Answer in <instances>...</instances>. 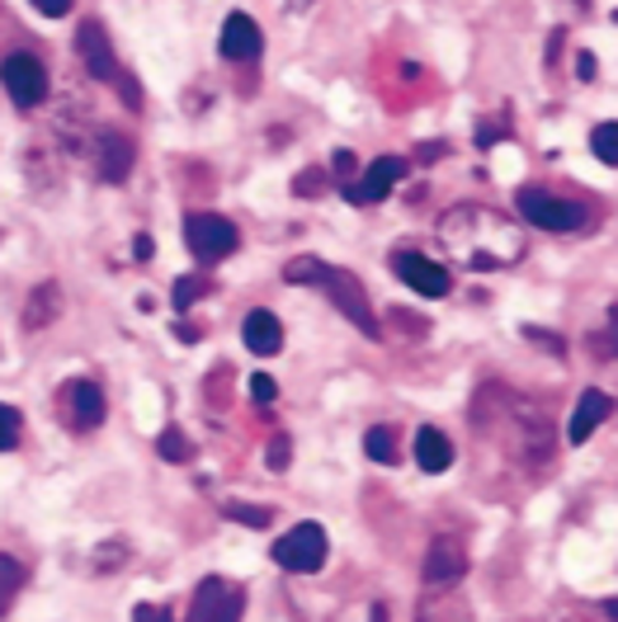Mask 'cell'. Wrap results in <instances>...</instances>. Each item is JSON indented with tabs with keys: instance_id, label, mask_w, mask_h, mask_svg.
Instances as JSON below:
<instances>
[{
	"instance_id": "1",
	"label": "cell",
	"mask_w": 618,
	"mask_h": 622,
	"mask_svg": "<svg viewBox=\"0 0 618 622\" xmlns=\"http://www.w3.org/2000/svg\"><path fill=\"white\" fill-rule=\"evenodd\" d=\"M439 236L453 260H463L468 269H477V274L505 269L525 255V236L501 213H491V207H453V213H443Z\"/></svg>"
},
{
	"instance_id": "2",
	"label": "cell",
	"mask_w": 618,
	"mask_h": 622,
	"mask_svg": "<svg viewBox=\"0 0 618 622\" xmlns=\"http://www.w3.org/2000/svg\"><path fill=\"white\" fill-rule=\"evenodd\" d=\"M326 552H330V542H326V529L322 523H297L293 533H283L274 547H269V556L283 566V570H293V576H312V570H322L326 566Z\"/></svg>"
},
{
	"instance_id": "3",
	"label": "cell",
	"mask_w": 618,
	"mask_h": 622,
	"mask_svg": "<svg viewBox=\"0 0 618 622\" xmlns=\"http://www.w3.org/2000/svg\"><path fill=\"white\" fill-rule=\"evenodd\" d=\"M316 289H326V297L336 302V312L345 316L350 326H359L363 335H378V316L369 307V293H363V283L350 274V269H336V264H326L322 269V279H316Z\"/></svg>"
},
{
	"instance_id": "4",
	"label": "cell",
	"mask_w": 618,
	"mask_h": 622,
	"mask_svg": "<svg viewBox=\"0 0 618 622\" xmlns=\"http://www.w3.org/2000/svg\"><path fill=\"white\" fill-rule=\"evenodd\" d=\"M515 203H519V217L533 222L538 231H581L585 217H591L581 203L562 199V194H548V189H525Z\"/></svg>"
},
{
	"instance_id": "5",
	"label": "cell",
	"mask_w": 618,
	"mask_h": 622,
	"mask_svg": "<svg viewBox=\"0 0 618 622\" xmlns=\"http://www.w3.org/2000/svg\"><path fill=\"white\" fill-rule=\"evenodd\" d=\"M184 241L194 250L199 264H217L241 246V236H236V227L222 213H189L184 217Z\"/></svg>"
},
{
	"instance_id": "6",
	"label": "cell",
	"mask_w": 618,
	"mask_h": 622,
	"mask_svg": "<svg viewBox=\"0 0 618 622\" xmlns=\"http://www.w3.org/2000/svg\"><path fill=\"white\" fill-rule=\"evenodd\" d=\"M0 86L20 109H38L47 100V67L34 53H10L0 61Z\"/></svg>"
},
{
	"instance_id": "7",
	"label": "cell",
	"mask_w": 618,
	"mask_h": 622,
	"mask_svg": "<svg viewBox=\"0 0 618 622\" xmlns=\"http://www.w3.org/2000/svg\"><path fill=\"white\" fill-rule=\"evenodd\" d=\"M104 392L94 377H71L67 387H61V415H67V425L76 434H90V429L104 425Z\"/></svg>"
},
{
	"instance_id": "8",
	"label": "cell",
	"mask_w": 618,
	"mask_h": 622,
	"mask_svg": "<svg viewBox=\"0 0 618 622\" xmlns=\"http://www.w3.org/2000/svg\"><path fill=\"white\" fill-rule=\"evenodd\" d=\"M76 57H81V67L90 81H104V86H114L119 81V57H114V43H109L104 34V24H94L86 20L81 29H76Z\"/></svg>"
},
{
	"instance_id": "9",
	"label": "cell",
	"mask_w": 618,
	"mask_h": 622,
	"mask_svg": "<svg viewBox=\"0 0 618 622\" xmlns=\"http://www.w3.org/2000/svg\"><path fill=\"white\" fill-rule=\"evenodd\" d=\"M425 589H458V580L468 576V552L463 542H458L453 533H439L430 542V552H425Z\"/></svg>"
},
{
	"instance_id": "10",
	"label": "cell",
	"mask_w": 618,
	"mask_h": 622,
	"mask_svg": "<svg viewBox=\"0 0 618 622\" xmlns=\"http://www.w3.org/2000/svg\"><path fill=\"white\" fill-rule=\"evenodd\" d=\"M392 269H397V279L411 283L420 297H443L453 289V279H449V269L435 264L430 255H416V250H397L392 255Z\"/></svg>"
},
{
	"instance_id": "11",
	"label": "cell",
	"mask_w": 618,
	"mask_h": 622,
	"mask_svg": "<svg viewBox=\"0 0 618 622\" xmlns=\"http://www.w3.org/2000/svg\"><path fill=\"white\" fill-rule=\"evenodd\" d=\"M133 137H123L119 127H104V133H94V174H100L104 184H123L133 174Z\"/></svg>"
},
{
	"instance_id": "12",
	"label": "cell",
	"mask_w": 618,
	"mask_h": 622,
	"mask_svg": "<svg viewBox=\"0 0 618 622\" xmlns=\"http://www.w3.org/2000/svg\"><path fill=\"white\" fill-rule=\"evenodd\" d=\"M406 174V161L402 156H378V161L363 170V180L359 184H345V199L359 203V207H369V203H383L392 194V184H397Z\"/></svg>"
},
{
	"instance_id": "13",
	"label": "cell",
	"mask_w": 618,
	"mask_h": 622,
	"mask_svg": "<svg viewBox=\"0 0 618 622\" xmlns=\"http://www.w3.org/2000/svg\"><path fill=\"white\" fill-rule=\"evenodd\" d=\"M217 47H222V57L227 61H256L260 53H265V34H260V24L250 20V14H227L222 20V38H217Z\"/></svg>"
},
{
	"instance_id": "14",
	"label": "cell",
	"mask_w": 618,
	"mask_h": 622,
	"mask_svg": "<svg viewBox=\"0 0 618 622\" xmlns=\"http://www.w3.org/2000/svg\"><path fill=\"white\" fill-rule=\"evenodd\" d=\"M609 415H614V396H609V392H599V387L581 392V402H576V410H572V425H566V439H572V443H585L599 425L609 420Z\"/></svg>"
},
{
	"instance_id": "15",
	"label": "cell",
	"mask_w": 618,
	"mask_h": 622,
	"mask_svg": "<svg viewBox=\"0 0 618 622\" xmlns=\"http://www.w3.org/2000/svg\"><path fill=\"white\" fill-rule=\"evenodd\" d=\"M241 340H246L250 354L274 359L279 349H283V326H279V316L265 312V307H256V312H250L246 321H241Z\"/></svg>"
},
{
	"instance_id": "16",
	"label": "cell",
	"mask_w": 618,
	"mask_h": 622,
	"mask_svg": "<svg viewBox=\"0 0 618 622\" xmlns=\"http://www.w3.org/2000/svg\"><path fill=\"white\" fill-rule=\"evenodd\" d=\"M416 622H472V609L458 599V589H425Z\"/></svg>"
},
{
	"instance_id": "17",
	"label": "cell",
	"mask_w": 618,
	"mask_h": 622,
	"mask_svg": "<svg viewBox=\"0 0 618 622\" xmlns=\"http://www.w3.org/2000/svg\"><path fill=\"white\" fill-rule=\"evenodd\" d=\"M416 462H420V472H449L453 467V443H449V434L443 429H435V425H425V429H416Z\"/></svg>"
},
{
	"instance_id": "18",
	"label": "cell",
	"mask_w": 618,
	"mask_h": 622,
	"mask_svg": "<svg viewBox=\"0 0 618 622\" xmlns=\"http://www.w3.org/2000/svg\"><path fill=\"white\" fill-rule=\"evenodd\" d=\"M57 312H61V289H57V283H38V289L29 293L24 326H29V330H43V326L57 321Z\"/></svg>"
},
{
	"instance_id": "19",
	"label": "cell",
	"mask_w": 618,
	"mask_h": 622,
	"mask_svg": "<svg viewBox=\"0 0 618 622\" xmlns=\"http://www.w3.org/2000/svg\"><path fill=\"white\" fill-rule=\"evenodd\" d=\"M227 595H232L227 580H217V576L199 580V589H194V613H189V622H213L222 613V603H227Z\"/></svg>"
},
{
	"instance_id": "20",
	"label": "cell",
	"mask_w": 618,
	"mask_h": 622,
	"mask_svg": "<svg viewBox=\"0 0 618 622\" xmlns=\"http://www.w3.org/2000/svg\"><path fill=\"white\" fill-rule=\"evenodd\" d=\"M29 585V570H24V562H14V556H5L0 552V618L10 613V603L20 599V589Z\"/></svg>"
},
{
	"instance_id": "21",
	"label": "cell",
	"mask_w": 618,
	"mask_h": 622,
	"mask_svg": "<svg viewBox=\"0 0 618 622\" xmlns=\"http://www.w3.org/2000/svg\"><path fill=\"white\" fill-rule=\"evenodd\" d=\"M363 453H369L373 462H383V467H392V462H397V429L373 425L369 434H363Z\"/></svg>"
},
{
	"instance_id": "22",
	"label": "cell",
	"mask_w": 618,
	"mask_h": 622,
	"mask_svg": "<svg viewBox=\"0 0 618 622\" xmlns=\"http://www.w3.org/2000/svg\"><path fill=\"white\" fill-rule=\"evenodd\" d=\"M156 453H161L166 462H189L194 457V443L184 439V429L170 425V429H161V439H156Z\"/></svg>"
},
{
	"instance_id": "23",
	"label": "cell",
	"mask_w": 618,
	"mask_h": 622,
	"mask_svg": "<svg viewBox=\"0 0 618 622\" xmlns=\"http://www.w3.org/2000/svg\"><path fill=\"white\" fill-rule=\"evenodd\" d=\"M222 514L232 523H246V529H269L274 523V509H265V505H222Z\"/></svg>"
},
{
	"instance_id": "24",
	"label": "cell",
	"mask_w": 618,
	"mask_h": 622,
	"mask_svg": "<svg viewBox=\"0 0 618 622\" xmlns=\"http://www.w3.org/2000/svg\"><path fill=\"white\" fill-rule=\"evenodd\" d=\"M591 151L605 166H618V123H599L595 127V133H591Z\"/></svg>"
},
{
	"instance_id": "25",
	"label": "cell",
	"mask_w": 618,
	"mask_h": 622,
	"mask_svg": "<svg viewBox=\"0 0 618 622\" xmlns=\"http://www.w3.org/2000/svg\"><path fill=\"white\" fill-rule=\"evenodd\" d=\"M209 293H213V279L209 274H189V279L176 283V307L184 312V307H194V302L209 297Z\"/></svg>"
},
{
	"instance_id": "26",
	"label": "cell",
	"mask_w": 618,
	"mask_h": 622,
	"mask_svg": "<svg viewBox=\"0 0 618 622\" xmlns=\"http://www.w3.org/2000/svg\"><path fill=\"white\" fill-rule=\"evenodd\" d=\"M123 562H128V547H123L119 538H114V542H104V547H94V552H90V566L100 570V576H109V570H119Z\"/></svg>"
},
{
	"instance_id": "27",
	"label": "cell",
	"mask_w": 618,
	"mask_h": 622,
	"mask_svg": "<svg viewBox=\"0 0 618 622\" xmlns=\"http://www.w3.org/2000/svg\"><path fill=\"white\" fill-rule=\"evenodd\" d=\"M20 429H24V415L0 402V453H10L14 443H20Z\"/></svg>"
},
{
	"instance_id": "28",
	"label": "cell",
	"mask_w": 618,
	"mask_h": 622,
	"mask_svg": "<svg viewBox=\"0 0 618 622\" xmlns=\"http://www.w3.org/2000/svg\"><path fill=\"white\" fill-rule=\"evenodd\" d=\"M322 260H316V255H303V260H293L289 269H283V279H289V283H316V279H322Z\"/></svg>"
},
{
	"instance_id": "29",
	"label": "cell",
	"mask_w": 618,
	"mask_h": 622,
	"mask_svg": "<svg viewBox=\"0 0 618 622\" xmlns=\"http://www.w3.org/2000/svg\"><path fill=\"white\" fill-rule=\"evenodd\" d=\"M322 189H326V170H303L293 180V194L297 199H322Z\"/></svg>"
},
{
	"instance_id": "30",
	"label": "cell",
	"mask_w": 618,
	"mask_h": 622,
	"mask_svg": "<svg viewBox=\"0 0 618 622\" xmlns=\"http://www.w3.org/2000/svg\"><path fill=\"white\" fill-rule=\"evenodd\" d=\"M595 354L618 359V302L609 307V330H605V335H595Z\"/></svg>"
},
{
	"instance_id": "31",
	"label": "cell",
	"mask_w": 618,
	"mask_h": 622,
	"mask_svg": "<svg viewBox=\"0 0 618 622\" xmlns=\"http://www.w3.org/2000/svg\"><path fill=\"white\" fill-rule=\"evenodd\" d=\"M114 90H119V100L128 104V109H142V86H137V76H133V71H119Z\"/></svg>"
},
{
	"instance_id": "32",
	"label": "cell",
	"mask_w": 618,
	"mask_h": 622,
	"mask_svg": "<svg viewBox=\"0 0 618 622\" xmlns=\"http://www.w3.org/2000/svg\"><path fill=\"white\" fill-rule=\"evenodd\" d=\"M241 609H246V589L232 585V595H227V603H222V613L213 622H241Z\"/></svg>"
},
{
	"instance_id": "33",
	"label": "cell",
	"mask_w": 618,
	"mask_h": 622,
	"mask_svg": "<svg viewBox=\"0 0 618 622\" xmlns=\"http://www.w3.org/2000/svg\"><path fill=\"white\" fill-rule=\"evenodd\" d=\"M250 396H256L260 406H269V402H274V396H279L274 377H269V373H256V377H250Z\"/></svg>"
},
{
	"instance_id": "34",
	"label": "cell",
	"mask_w": 618,
	"mask_h": 622,
	"mask_svg": "<svg viewBox=\"0 0 618 622\" xmlns=\"http://www.w3.org/2000/svg\"><path fill=\"white\" fill-rule=\"evenodd\" d=\"M289 453H293V443L283 439V434H274V443H269V472H283V467H289Z\"/></svg>"
},
{
	"instance_id": "35",
	"label": "cell",
	"mask_w": 618,
	"mask_h": 622,
	"mask_svg": "<svg viewBox=\"0 0 618 622\" xmlns=\"http://www.w3.org/2000/svg\"><path fill=\"white\" fill-rule=\"evenodd\" d=\"M133 622H176V618H170V609H161V603H137Z\"/></svg>"
},
{
	"instance_id": "36",
	"label": "cell",
	"mask_w": 618,
	"mask_h": 622,
	"mask_svg": "<svg viewBox=\"0 0 618 622\" xmlns=\"http://www.w3.org/2000/svg\"><path fill=\"white\" fill-rule=\"evenodd\" d=\"M38 14H47V20H61V14H71V5L76 0H29Z\"/></svg>"
},
{
	"instance_id": "37",
	"label": "cell",
	"mask_w": 618,
	"mask_h": 622,
	"mask_svg": "<svg viewBox=\"0 0 618 622\" xmlns=\"http://www.w3.org/2000/svg\"><path fill=\"white\" fill-rule=\"evenodd\" d=\"M355 151H336V161H330V170H336L340 174V180H350V174H355Z\"/></svg>"
},
{
	"instance_id": "38",
	"label": "cell",
	"mask_w": 618,
	"mask_h": 622,
	"mask_svg": "<svg viewBox=\"0 0 618 622\" xmlns=\"http://www.w3.org/2000/svg\"><path fill=\"white\" fill-rule=\"evenodd\" d=\"M529 340H543V349H552V354H562V340L558 335H548V330H538V326H525Z\"/></svg>"
},
{
	"instance_id": "39",
	"label": "cell",
	"mask_w": 618,
	"mask_h": 622,
	"mask_svg": "<svg viewBox=\"0 0 618 622\" xmlns=\"http://www.w3.org/2000/svg\"><path fill=\"white\" fill-rule=\"evenodd\" d=\"M576 76H581V81H595V57H591V53L576 57Z\"/></svg>"
},
{
	"instance_id": "40",
	"label": "cell",
	"mask_w": 618,
	"mask_h": 622,
	"mask_svg": "<svg viewBox=\"0 0 618 622\" xmlns=\"http://www.w3.org/2000/svg\"><path fill=\"white\" fill-rule=\"evenodd\" d=\"M439 156H443V142H425V147H420V156H416V161H425V166H430V161H439Z\"/></svg>"
},
{
	"instance_id": "41",
	"label": "cell",
	"mask_w": 618,
	"mask_h": 622,
	"mask_svg": "<svg viewBox=\"0 0 618 622\" xmlns=\"http://www.w3.org/2000/svg\"><path fill=\"white\" fill-rule=\"evenodd\" d=\"M137 260H151V236H137Z\"/></svg>"
},
{
	"instance_id": "42",
	"label": "cell",
	"mask_w": 618,
	"mask_h": 622,
	"mask_svg": "<svg viewBox=\"0 0 618 622\" xmlns=\"http://www.w3.org/2000/svg\"><path fill=\"white\" fill-rule=\"evenodd\" d=\"M605 618H609V622H618V599H609V603H605Z\"/></svg>"
},
{
	"instance_id": "43",
	"label": "cell",
	"mask_w": 618,
	"mask_h": 622,
	"mask_svg": "<svg viewBox=\"0 0 618 622\" xmlns=\"http://www.w3.org/2000/svg\"><path fill=\"white\" fill-rule=\"evenodd\" d=\"M297 5H307V0H297Z\"/></svg>"
}]
</instances>
